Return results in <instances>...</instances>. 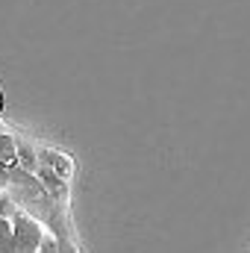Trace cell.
I'll return each mask as SVG.
<instances>
[{
    "label": "cell",
    "mask_w": 250,
    "mask_h": 253,
    "mask_svg": "<svg viewBox=\"0 0 250 253\" xmlns=\"http://www.w3.org/2000/svg\"><path fill=\"white\" fill-rule=\"evenodd\" d=\"M12 253H39L44 245V227L33 221L27 212H18L12 218Z\"/></svg>",
    "instance_id": "1"
},
{
    "label": "cell",
    "mask_w": 250,
    "mask_h": 253,
    "mask_svg": "<svg viewBox=\"0 0 250 253\" xmlns=\"http://www.w3.org/2000/svg\"><path fill=\"white\" fill-rule=\"evenodd\" d=\"M39 168H47V171H53L56 177H62L68 180V174L74 171V165H71V159L59 153V150H42L39 153Z\"/></svg>",
    "instance_id": "2"
},
{
    "label": "cell",
    "mask_w": 250,
    "mask_h": 253,
    "mask_svg": "<svg viewBox=\"0 0 250 253\" xmlns=\"http://www.w3.org/2000/svg\"><path fill=\"white\" fill-rule=\"evenodd\" d=\"M0 165L18 168V138L9 132H0Z\"/></svg>",
    "instance_id": "3"
},
{
    "label": "cell",
    "mask_w": 250,
    "mask_h": 253,
    "mask_svg": "<svg viewBox=\"0 0 250 253\" xmlns=\"http://www.w3.org/2000/svg\"><path fill=\"white\" fill-rule=\"evenodd\" d=\"M12 218H0V251H12Z\"/></svg>",
    "instance_id": "4"
},
{
    "label": "cell",
    "mask_w": 250,
    "mask_h": 253,
    "mask_svg": "<svg viewBox=\"0 0 250 253\" xmlns=\"http://www.w3.org/2000/svg\"><path fill=\"white\" fill-rule=\"evenodd\" d=\"M39 253H62V248H59V239L44 236V245H42V251H39Z\"/></svg>",
    "instance_id": "5"
},
{
    "label": "cell",
    "mask_w": 250,
    "mask_h": 253,
    "mask_svg": "<svg viewBox=\"0 0 250 253\" xmlns=\"http://www.w3.org/2000/svg\"><path fill=\"white\" fill-rule=\"evenodd\" d=\"M12 177H15V168H6V165H0V189H6V186L12 183Z\"/></svg>",
    "instance_id": "6"
},
{
    "label": "cell",
    "mask_w": 250,
    "mask_h": 253,
    "mask_svg": "<svg viewBox=\"0 0 250 253\" xmlns=\"http://www.w3.org/2000/svg\"><path fill=\"white\" fill-rule=\"evenodd\" d=\"M0 132H3V124H0Z\"/></svg>",
    "instance_id": "7"
}]
</instances>
